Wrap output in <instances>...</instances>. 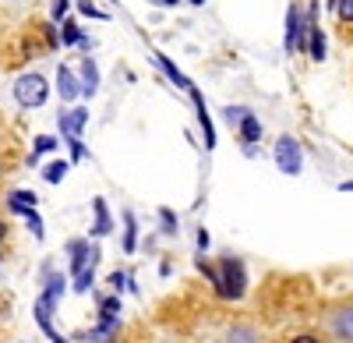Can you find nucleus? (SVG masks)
<instances>
[{
    "instance_id": "1",
    "label": "nucleus",
    "mask_w": 353,
    "mask_h": 343,
    "mask_svg": "<svg viewBox=\"0 0 353 343\" xmlns=\"http://www.w3.org/2000/svg\"><path fill=\"white\" fill-rule=\"evenodd\" d=\"M321 336L325 343H353V297L350 301H336L321 311Z\"/></svg>"
},
{
    "instance_id": "2",
    "label": "nucleus",
    "mask_w": 353,
    "mask_h": 343,
    "mask_svg": "<svg viewBox=\"0 0 353 343\" xmlns=\"http://www.w3.org/2000/svg\"><path fill=\"white\" fill-rule=\"evenodd\" d=\"M219 287H216V297L223 301H241L248 294V269L241 259H233V255H226V259H219Z\"/></svg>"
},
{
    "instance_id": "3",
    "label": "nucleus",
    "mask_w": 353,
    "mask_h": 343,
    "mask_svg": "<svg viewBox=\"0 0 353 343\" xmlns=\"http://www.w3.org/2000/svg\"><path fill=\"white\" fill-rule=\"evenodd\" d=\"M14 103L21 110H39L46 99H50V81L39 75V71H25L14 78Z\"/></svg>"
},
{
    "instance_id": "4",
    "label": "nucleus",
    "mask_w": 353,
    "mask_h": 343,
    "mask_svg": "<svg viewBox=\"0 0 353 343\" xmlns=\"http://www.w3.org/2000/svg\"><path fill=\"white\" fill-rule=\"evenodd\" d=\"M99 259H103V248L92 237H71L68 241V269H71V276L88 269V266H99Z\"/></svg>"
},
{
    "instance_id": "5",
    "label": "nucleus",
    "mask_w": 353,
    "mask_h": 343,
    "mask_svg": "<svg viewBox=\"0 0 353 343\" xmlns=\"http://www.w3.org/2000/svg\"><path fill=\"white\" fill-rule=\"evenodd\" d=\"M286 53H307V28H304V8L290 4L286 11V36H283Z\"/></svg>"
},
{
    "instance_id": "6",
    "label": "nucleus",
    "mask_w": 353,
    "mask_h": 343,
    "mask_svg": "<svg viewBox=\"0 0 353 343\" xmlns=\"http://www.w3.org/2000/svg\"><path fill=\"white\" fill-rule=\"evenodd\" d=\"M276 163H279L283 174H293V177L301 174V166H304V153H301V141L293 138V135H283V138L276 141Z\"/></svg>"
},
{
    "instance_id": "7",
    "label": "nucleus",
    "mask_w": 353,
    "mask_h": 343,
    "mask_svg": "<svg viewBox=\"0 0 353 343\" xmlns=\"http://www.w3.org/2000/svg\"><path fill=\"white\" fill-rule=\"evenodd\" d=\"M216 343H265V329L241 319V322H230L216 333Z\"/></svg>"
},
{
    "instance_id": "8",
    "label": "nucleus",
    "mask_w": 353,
    "mask_h": 343,
    "mask_svg": "<svg viewBox=\"0 0 353 343\" xmlns=\"http://www.w3.org/2000/svg\"><path fill=\"white\" fill-rule=\"evenodd\" d=\"M188 96H191V103H194V110H198V128H201V135H205V149H216V124H212V117H209V106H205V99H201V92L194 89H188Z\"/></svg>"
},
{
    "instance_id": "9",
    "label": "nucleus",
    "mask_w": 353,
    "mask_h": 343,
    "mask_svg": "<svg viewBox=\"0 0 353 343\" xmlns=\"http://www.w3.org/2000/svg\"><path fill=\"white\" fill-rule=\"evenodd\" d=\"M57 96H61L64 103H74V99H81L78 71H74L71 64H61V68H57Z\"/></svg>"
},
{
    "instance_id": "10",
    "label": "nucleus",
    "mask_w": 353,
    "mask_h": 343,
    "mask_svg": "<svg viewBox=\"0 0 353 343\" xmlns=\"http://www.w3.org/2000/svg\"><path fill=\"white\" fill-rule=\"evenodd\" d=\"M78 85H81V99H92L99 92V68L92 57H81L78 61Z\"/></svg>"
},
{
    "instance_id": "11",
    "label": "nucleus",
    "mask_w": 353,
    "mask_h": 343,
    "mask_svg": "<svg viewBox=\"0 0 353 343\" xmlns=\"http://www.w3.org/2000/svg\"><path fill=\"white\" fill-rule=\"evenodd\" d=\"M53 311H57V301H50V297L39 291V297H36V304H32V315H36V326L43 329L46 340L57 336V329H53Z\"/></svg>"
},
{
    "instance_id": "12",
    "label": "nucleus",
    "mask_w": 353,
    "mask_h": 343,
    "mask_svg": "<svg viewBox=\"0 0 353 343\" xmlns=\"http://www.w3.org/2000/svg\"><path fill=\"white\" fill-rule=\"evenodd\" d=\"M233 131H237L241 146L251 153V149L258 146V141H261V131H265V128H261V121H258V113H254V110H248V113H244V121H241L237 128H233Z\"/></svg>"
},
{
    "instance_id": "13",
    "label": "nucleus",
    "mask_w": 353,
    "mask_h": 343,
    "mask_svg": "<svg viewBox=\"0 0 353 343\" xmlns=\"http://www.w3.org/2000/svg\"><path fill=\"white\" fill-rule=\"evenodd\" d=\"M85 124H88V110H85V106L61 110V117H57V128H61V135H64V138L81 135V131H85Z\"/></svg>"
},
{
    "instance_id": "14",
    "label": "nucleus",
    "mask_w": 353,
    "mask_h": 343,
    "mask_svg": "<svg viewBox=\"0 0 353 343\" xmlns=\"http://www.w3.org/2000/svg\"><path fill=\"white\" fill-rule=\"evenodd\" d=\"M152 61L159 64V71H163V75H166V78H170V81L176 85V89H184V92H188V89H191V85H194V81H191V78H188V75H184L181 68H176V64L170 61V57H166V53H159V50H156V53H152Z\"/></svg>"
},
{
    "instance_id": "15",
    "label": "nucleus",
    "mask_w": 353,
    "mask_h": 343,
    "mask_svg": "<svg viewBox=\"0 0 353 343\" xmlns=\"http://www.w3.org/2000/svg\"><path fill=\"white\" fill-rule=\"evenodd\" d=\"M36 206H39L36 191H25V188H18V191H11V195H8V213H14V216H25L28 209H36Z\"/></svg>"
},
{
    "instance_id": "16",
    "label": "nucleus",
    "mask_w": 353,
    "mask_h": 343,
    "mask_svg": "<svg viewBox=\"0 0 353 343\" xmlns=\"http://www.w3.org/2000/svg\"><path fill=\"white\" fill-rule=\"evenodd\" d=\"M92 209H96V226H92V234H96V237L113 234V216H110V209H106V198H92Z\"/></svg>"
},
{
    "instance_id": "17",
    "label": "nucleus",
    "mask_w": 353,
    "mask_h": 343,
    "mask_svg": "<svg viewBox=\"0 0 353 343\" xmlns=\"http://www.w3.org/2000/svg\"><path fill=\"white\" fill-rule=\"evenodd\" d=\"M57 36H61V46H78L85 32L78 28L74 18H64V21H57Z\"/></svg>"
},
{
    "instance_id": "18",
    "label": "nucleus",
    "mask_w": 353,
    "mask_h": 343,
    "mask_svg": "<svg viewBox=\"0 0 353 343\" xmlns=\"http://www.w3.org/2000/svg\"><path fill=\"white\" fill-rule=\"evenodd\" d=\"M43 294H46L50 301L61 304V297L68 294V280H64V273H50V269H46V287H43Z\"/></svg>"
},
{
    "instance_id": "19",
    "label": "nucleus",
    "mask_w": 353,
    "mask_h": 343,
    "mask_svg": "<svg viewBox=\"0 0 353 343\" xmlns=\"http://www.w3.org/2000/svg\"><path fill=\"white\" fill-rule=\"evenodd\" d=\"M99 304V319H121V294H96Z\"/></svg>"
},
{
    "instance_id": "20",
    "label": "nucleus",
    "mask_w": 353,
    "mask_h": 343,
    "mask_svg": "<svg viewBox=\"0 0 353 343\" xmlns=\"http://www.w3.org/2000/svg\"><path fill=\"white\" fill-rule=\"evenodd\" d=\"M68 170H71L68 159H50V163L43 166V181H46V184H61V181L68 177Z\"/></svg>"
},
{
    "instance_id": "21",
    "label": "nucleus",
    "mask_w": 353,
    "mask_h": 343,
    "mask_svg": "<svg viewBox=\"0 0 353 343\" xmlns=\"http://www.w3.org/2000/svg\"><path fill=\"white\" fill-rule=\"evenodd\" d=\"M134 248H138V219L131 209H124V251L134 255Z\"/></svg>"
},
{
    "instance_id": "22",
    "label": "nucleus",
    "mask_w": 353,
    "mask_h": 343,
    "mask_svg": "<svg viewBox=\"0 0 353 343\" xmlns=\"http://www.w3.org/2000/svg\"><path fill=\"white\" fill-rule=\"evenodd\" d=\"M96 287V266H88L81 273H74V294H88Z\"/></svg>"
},
{
    "instance_id": "23",
    "label": "nucleus",
    "mask_w": 353,
    "mask_h": 343,
    "mask_svg": "<svg viewBox=\"0 0 353 343\" xmlns=\"http://www.w3.org/2000/svg\"><path fill=\"white\" fill-rule=\"evenodd\" d=\"M74 11H78L81 18H96V21H110V14H106L103 8H96L92 0H74Z\"/></svg>"
},
{
    "instance_id": "24",
    "label": "nucleus",
    "mask_w": 353,
    "mask_h": 343,
    "mask_svg": "<svg viewBox=\"0 0 353 343\" xmlns=\"http://www.w3.org/2000/svg\"><path fill=\"white\" fill-rule=\"evenodd\" d=\"M159 223H163V234H170V237H173V234H181V219H176V213H173L170 206L159 209Z\"/></svg>"
},
{
    "instance_id": "25",
    "label": "nucleus",
    "mask_w": 353,
    "mask_h": 343,
    "mask_svg": "<svg viewBox=\"0 0 353 343\" xmlns=\"http://www.w3.org/2000/svg\"><path fill=\"white\" fill-rule=\"evenodd\" d=\"M53 149H57V138H53V135H39V138L32 141V163H36L39 156L53 153Z\"/></svg>"
},
{
    "instance_id": "26",
    "label": "nucleus",
    "mask_w": 353,
    "mask_h": 343,
    "mask_svg": "<svg viewBox=\"0 0 353 343\" xmlns=\"http://www.w3.org/2000/svg\"><path fill=\"white\" fill-rule=\"evenodd\" d=\"M74 8V0H50V21H64Z\"/></svg>"
},
{
    "instance_id": "27",
    "label": "nucleus",
    "mask_w": 353,
    "mask_h": 343,
    "mask_svg": "<svg viewBox=\"0 0 353 343\" xmlns=\"http://www.w3.org/2000/svg\"><path fill=\"white\" fill-rule=\"evenodd\" d=\"M64 141H68V149H71V163H81V159L88 156V149H85L81 135H71V138H64Z\"/></svg>"
},
{
    "instance_id": "28",
    "label": "nucleus",
    "mask_w": 353,
    "mask_h": 343,
    "mask_svg": "<svg viewBox=\"0 0 353 343\" xmlns=\"http://www.w3.org/2000/svg\"><path fill=\"white\" fill-rule=\"evenodd\" d=\"M21 219H25V226H28V231L36 234V241H43V216H39L36 209H28V213H25Z\"/></svg>"
},
{
    "instance_id": "29",
    "label": "nucleus",
    "mask_w": 353,
    "mask_h": 343,
    "mask_svg": "<svg viewBox=\"0 0 353 343\" xmlns=\"http://www.w3.org/2000/svg\"><path fill=\"white\" fill-rule=\"evenodd\" d=\"M248 110H251V106H226V110H223V117H226L230 128H237V124L244 121V113H248Z\"/></svg>"
},
{
    "instance_id": "30",
    "label": "nucleus",
    "mask_w": 353,
    "mask_h": 343,
    "mask_svg": "<svg viewBox=\"0 0 353 343\" xmlns=\"http://www.w3.org/2000/svg\"><path fill=\"white\" fill-rule=\"evenodd\" d=\"M336 14L343 25H353V0H336Z\"/></svg>"
},
{
    "instance_id": "31",
    "label": "nucleus",
    "mask_w": 353,
    "mask_h": 343,
    "mask_svg": "<svg viewBox=\"0 0 353 343\" xmlns=\"http://www.w3.org/2000/svg\"><path fill=\"white\" fill-rule=\"evenodd\" d=\"M286 343H325V336L321 333H297V336H290Z\"/></svg>"
},
{
    "instance_id": "32",
    "label": "nucleus",
    "mask_w": 353,
    "mask_h": 343,
    "mask_svg": "<svg viewBox=\"0 0 353 343\" xmlns=\"http://www.w3.org/2000/svg\"><path fill=\"white\" fill-rule=\"evenodd\" d=\"M209 244H212V237H209V231L201 226V231H198V251L205 255V251H209Z\"/></svg>"
},
{
    "instance_id": "33",
    "label": "nucleus",
    "mask_w": 353,
    "mask_h": 343,
    "mask_svg": "<svg viewBox=\"0 0 353 343\" xmlns=\"http://www.w3.org/2000/svg\"><path fill=\"white\" fill-rule=\"evenodd\" d=\"M8 234H11V223H8L4 216H0V244H4V241H8Z\"/></svg>"
},
{
    "instance_id": "34",
    "label": "nucleus",
    "mask_w": 353,
    "mask_h": 343,
    "mask_svg": "<svg viewBox=\"0 0 353 343\" xmlns=\"http://www.w3.org/2000/svg\"><path fill=\"white\" fill-rule=\"evenodd\" d=\"M156 8H176V4H184V0H152Z\"/></svg>"
},
{
    "instance_id": "35",
    "label": "nucleus",
    "mask_w": 353,
    "mask_h": 343,
    "mask_svg": "<svg viewBox=\"0 0 353 343\" xmlns=\"http://www.w3.org/2000/svg\"><path fill=\"white\" fill-rule=\"evenodd\" d=\"M8 170H11V166H8V159L0 156V181H4V174H8Z\"/></svg>"
},
{
    "instance_id": "36",
    "label": "nucleus",
    "mask_w": 353,
    "mask_h": 343,
    "mask_svg": "<svg viewBox=\"0 0 353 343\" xmlns=\"http://www.w3.org/2000/svg\"><path fill=\"white\" fill-rule=\"evenodd\" d=\"M188 4H194V8H201V4H205V0H188Z\"/></svg>"
},
{
    "instance_id": "37",
    "label": "nucleus",
    "mask_w": 353,
    "mask_h": 343,
    "mask_svg": "<svg viewBox=\"0 0 353 343\" xmlns=\"http://www.w3.org/2000/svg\"><path fill=\"white\" fill-rule=\"evenodd\" d=\"M0 146H4V124H0Z\"/></svg>"
}]
</instances>
